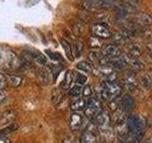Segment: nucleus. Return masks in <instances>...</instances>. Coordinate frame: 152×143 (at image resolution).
Returning <instances> with one entry per match:
<instances>
[{
    "label": "nucleus",
    "instance_id": "19",
    "mask_svg": "<svg viewBox=\"0 0 152 143\" xmlns=\"http://www.w3.org/2000/svg\"><path fill=\"white\" fill-rule=\"evenodd\" d=\"M86 106H87V103H86L85 99L79 98V99L76 100V101L71 103L70 108L74 112H80V111H83V110H85Z\"/></svg>",
    "mask_w": 152,
    "mask_h": 143
},
{
    "label": "nucleus",
    "instance_id": "21",
    "mask_svg": "<svg viewBox=\"0 0 152 143\" xmlns=\"http://www.w3.org/2000/svg\"><path fill=\"white\" fill-rule=\"evenodd\" d=\"M76 67H77L78 70L84 72V73H86V74H91L92 71H93L92 65L88 61H80L79 63H77Z\"/></svg>",
    "mask_w": 152,
    "mask_h": 143
},
{
    "label": "nucleus",
    "instance_id": "37",
    "mask_svg": "<svg viewBox=\"0 0 152 143\" xmlns=\"http://www.w3.org/2000/svg\"><path fill=\"white\" fill-rule=\"evenodd\" d=\"M145 143H152V137H150L149 139H147Z\"/></svg>",
    "mask_w": 152,
    "mask_h": 143
},
{
    "label": "nucleus",
    "instance_id": "18",
    "mask_svg": "<svg viewBox=\"0 0 152 143\" xmlns=\"http://www.w3.org/2000/svg\"><path fill=\"white\" fill-rule=\"evenodd\" d=\"M22 77L19 75H15V74H12L9 75L7 77V83L11 86V87L16 88L18 86H20V84L22 83Z\"/></svg>",
    "mask_w": 152,
    "mask_h": 143
},
{
    "label": "nucleus",
    "instance_id": "38",
    "mask_svg": "<svg viewBox=\"0 0 152 143\" xmlns=\"http://www.w3.org/2000/svg\"><path fill=\"white\" fill-rule=\"evenodd\" d=\"M1 95H2V93H1V91H0V97H1Z\"/></svg>",
    "mask_w": 152,
    "mask_h": 143
},
{
    "label": "nucleus",
    "instance_id": "14",
    "mask_svg": "<svg viewBox=\"0 0 152 143\" xmlns=\"http://www.w3.org/2000/svg\"><path fill=\"white\" fill-rule=\"evenodd\" d=\"M121 105L123 109L125 111H131V110L134 108V105H135V101L133 97L129 94H126L125 97L122 98V101H121Z\"/></svg>",
    "mask_w": 152,
    "mask_h": 143
},
{
    "label": "nucleus",
    "instance_id": "5",
    "mask_svg": "<svg viewBox=\"0 0 152 143\" xmlns=\"http://www.w3.org/2000/svg\"><path fill=\"white\" fill-rule=\"evenodd\" d=\"M95 121V125L101 130L102 132H108L110 131V117L106 112H101L98 114L95 118L93 119Z\"/></svg>",
    "mask_w": 152,
    "mask_h": 143
},
{
    "label": "nucleus",
    "instance_id": "27",
    "mask_svg": "<svg viewBox=\"0 0 152 143\" xmlns=\"http://www.w3.org/2000/svg\"><path fill=\"white\" fill-rule=\"evenodd\" d=\"M88 44H89V47L92 48V49H98V48L102 47V42L100 40V38L95 37V36H91L89 38Z\"/></svg>",
    "mask_w": 152,
    "mask_h": 143
},
{
    "label": "nucleus",
    "instance_id": "36",
    "mask_svg": "<svg viewBox=\"0 0 152 143\" xmlns=\"http://www.w3.org/2000/svg\"><path fill=\"white\" fill-rule=\"evenodd\" d=\"M146 49H147V52H149V55L152 56V43H150V44L146 46Z\"/></svg>",
    "mask_w": 152,
    "mask_h": 143
},
{
    "label": "nucleus",
    "instance_id": "39",
    "mask_svg": "<svg viewBox=\"0 0 152 143\" xmlns=\"http://www.w3.org/2000/svg\"><path fill=\"white\" fill-rule=\"evenodd\" d=\"M151 74H152V70H151Z\"/></svg>",
    "mask_w": 152,
    "mask_h": 143
},
{
    "label": "nucleus",
    "instance_id": "11",
    "mask_svg": "<svg viewBox=\"0 0 152 143\" xmlns=\"http://www.w3.org/2000/svg\"><path fill=\"white\" fill-rule=\"evenodd\" d=\"M134 20L137 25H139L141 27L150 26L152 24V16L149 13H136Z\"/></svg>",
    "mask_w": 152,
    "mask_h": 143
},
{
    "label": "nucleus",
    "instance_id": "35",
    "mask_svg": "<svg viewBox=\"0 0 152 143\" xmlns=\"http://www.w3.org/2000/svg\"><path fill=\"white\" fill-rule=\"evenodd\" d=\"M0 143H11V140L7 137H0Z\"/></svg>",
    "mask_w": 152,
    "mask_h": 143
},
{
    "label": "nucleus",
    "instance_id": "32",
    "mask_svg": "<svg viewBox=\"0 0 152 143\" xmlns=\"http://www.w3.org/2000/svg\"><path fill=\"white\" fill-rule=\"evenodd\" d=\"M50 70H51V74L53 75V80L55 81L56 80V78H57V76L59 75V74H60V72H61V68H58L57 66H52L51 68H50Z\"/></svg>",
    "mask_w": 152,
    "mask_h": 143
},
{
    "label": "nucleus",
    "instance_id": "34",
    "mask_svg": "<svg viewBox=\"0 0 152 143\" xmlns=\"http://www.w3.org/2000/svg\"><path fill=\"white\" fill-rule=\"evenodd\" d=\"M6 84V78H5V75H3L1 73H0V91L2 90V88Z\"/></svg>",
    "mask_w": 152,
    "mask_h": 143
},
{
    "label": "nucleus",
    "instance_id": "8",
    "mask_svg": "<svg viewBox=\"0 0 152 143\" xmlns=\"http://www.w3.org/2000/svg\"><path fill=\"white\" fill-rule=\"evenodd\" d=\"M102 55L107 58H116L122 55L121 49L115 44H107L102 48Z\"/></svg>",
    "mask_w": 152,
    "mask_h": 143
},
{
    "label": "nucleus",
    "instance_id": "6",
    "mask_svg": "<svg viewBox=\"0 0 152 143\" xmlns=\"http://www.w3.org/2000/svg\"><path fill=\"white\" fill-rule=\"evenodd\" d=\"M82 5L86 10L108 9L111 6V0H84Z\"/></svg>",
    "mask_w": 152,
    "mask_h": 143
},
{
    "label": "nucleus",
    "instance_id": "26",
    "mask_svg": "<svg viewBox=\"0 0 152 143\" xmlns=\"http://www.w3.org/2000/svg\"><path fill=\"white\" fill-rule=\"evenodd\" d=\"M83 93V88H82V86L81 85H78V84H76L74 85L73 87H71L69 88V94L70 95V97H79V95Z\"/></svg>",
    "mask_w": 152,
    "mask_h": 143
},
{
    "label": "nucleus",
    "instance_id": "23",
    "mask_svg": "<svg viewBox=\"0 0 152 143\" xmlns=\"http://www.w3.org/2000/svg\"><path fill=\"white\" fill-rule=\"evenodd\" d=\"M72 79L75 81V83H76V84L83 86V85L86 84V82H87L88 77H87V76H86L85 74H83L76 73V72H75V73L72 74Z\"/></svg>",
    "mask_w": 152,
    "mask_h": 143
},
{
    "label": "nucleus",
    "instance_id": "17",
    "mask_svg": "<svg viewBox=\"0 0 152 143\" xmlns=\"http://www.w3.org/2000/svg\"><path fill=\"white\" fill-rule=\"evenodd\" d=\"M61 45L62 47H63V49L66 52V57L70 60V61H73L74 60V55H73V52L72 50H71V46L70 44L68 42V41H66L65 39H61Z\"/></svg>",
    "mask_w": 152,
    "mask_h": 143
},
{
    "label": "nucleus",
    "instance_id": "24",
    "mask_svg": "<svg viewBox=\"0 0 152 143\" xmlns=\"http://www.w3.org/2000/svg\"><path fill=\"white\" fill-rule=\"evenodd\" d=\"M30 54H31V58L36 60L38 63H40L42 65H45L47 63V58L42 54H40L39 52H30Z\"/></svg>",
    "mask_w": 152,
    "mask_h": 143
},
{
    "label": "nucleus",
    "instance_id": "22",
    "mask_svg": "<svg viewBox=\"0 0 152 143\" xmlns=\"http://www.w3.org/2000/svg\"><path fill=\"white\" fill-rule=\"evenodd\" d=\"M140 83L142 86V88L145 89V90H150L152 87V79H151V76L149 74H142L140 78Z\"/></svg>",
    "mask_w": 152,
    "mask_h": 143
},
{
    "label": "nucleus",
    "instance_id": "20",
    "mask_svg": "<svg viewBox=\"0 0 152 143\" xmlns=\"http://www.w3.org/2000/svg\"><path fill=\"white\" fill-rule=\"evenodd\" d=\"M73 81L72 79V74H71V72L68 71L65 74L64 80L61 82V88L63 90H69L70 86H71V82Z\"/></svg>",
    "mask_w": 152,
    "mask_h": 143
},
{
    "label": "nucleus",
    "instance_id": "33",
    "mask_svg": "<svg viewBox=\"0 0 152 143\" xmlns=\"http://www.w3.org/2000/svg\"><path fill=\"white\" fill-rule=\"evenodd\" d=\"M84 97H90L92 94V91H91V87L90 86H86V87L83 89V93Z\"/></svg>",
    "mask_w": 152,
    "mask_h": 143
},
{
    "label": "nucleus",
    "instance_id": "13",
    "mask_svg": "<svg viewBox=\"0 0 152 143\" xmlns=\"http://www.w3.org/2000/svg\"><path fill=\"white\" fill-rule=\"evenodd\" d=\"M83 116H81L80 114L78 113H73L71 114L70 116V121H69V124H70V127L72 130H79L82 126L83 124Z\"/></svg>",
    "mask_w": 152,
    "mask_h": 143
},
{
    "label": "nucleus",
    "instance_id": "4",
    "mask_svg": "<svg viewBox=\"0 0 152 143\" xmlns=\"http://www.w3.org/2000/svg\"><path fill=\"white\" fill-rule=\"evenodd\" d=\"M102 112V103L97 97H90L85 109V114L90 119H94L98 114Z\"/></svg>",
    "mask_w": 152,
    "mask_h": 143
},
{
    "label": "nucleus",
    "instance_id": "16",
    "mask_svg": "<svg viewBox=\"0 0 152 143\" xmlns=\"http://www.w3.org/2000/svg\"><path fill=\"white\" fill-rule=\"evenodd\" d=\"M111 38L114 42V44H125V43L128 40V37L122 32H114L111 33Z\"/></svg>",
    "mask_w": 152,
    "mask_h": 143
},
{
    "label": "nucleus",
    "instance_id": "10",
    "mask_svg": "<svg viewBox=\"0 0 152 143\" xmlns=\"http://www.w3.org/2000/svg\"><path fill=\"white\" fill-rule=\"evenodd\" d=\"M123 56L126 60V65L130 66L132 71H141L145 68V64L139 58H135V57H132L128 55H125Z\"/></svg>",
    "mask_w": 152,
    "mask_h": 143
},
{
    "label": "nucleus",
    "instance_id": "25",
    "mask_svg": "<svg viewBox=\"0 0 152 143\" xmlns=\"http://www.w3.org/2000/svg\"><path fill=\"white\" fill-rule=\"evenodd\" d=\"M38 76H39L40 78V81L43 83V82H49L50 80V73L48 72L45 68H41L38 70Z\"/></svg>",
    "mask_w": 152,
    "mask_h": 143
},
{
    "label": "nucleus",
    "instance_id": "15",
    "mask_svg": "<svg viewBox=\"0 0 152 143\" xmlns=\"http://www.w3.org/2000/svg\"><path fill=\"white\" fill-rule=\"evenodd\" d=\"M80 143H97L94 133L88 130L84 131L80 138Z\"/></svg>",
    "mask_w": 152,
    "mask_h": 143
},
{
    "label": "nucleus",
    "instance_id": "28",
    "mask_svg": "<svg viewBox=\"0 0 152 143\" xmlns=\"http://www.w3.org/2000/svg\"><path fill=\"white\" fill-rule=\"evenodd\" d=\"M102 52H100L98 51H91L89 52V55H88V58L90 61H92V62H97V63H99V61L100 59L102 58Z\"/></svg>",
    "mask_w": 152,
    "mask_h": 143
},
{
    "label": "nucleus",
    "instance_id": "12",
    "mask_svg": "<svg viewBox=\"0 0 152 143\" xmlns=\"http://www.w3.org/2000/svg\"><path fill=\"white\" fill-rule=\"evenodd\" d=\"M127 52H128V54H127L128 55L135 57V58H138V57L142 55L144 49H142V47L139 44V43H131L127 48Z\"/></svg>",
    "mask_w": 152,
    "mask_h": 143
},
{
    "label": "nucleus",
    "instance_id": "2",
    "mask_svg": "<svg viewBox=\"0 0 152 143\" xmlns=\"http://www.w3.org/2000/svg\"><path fill=\"white\" fill-rule=\"evenodd\" d=\"M128 133H144L146 127V120L142 116H129L126 120Z\"/></svg>",
    "mask_w": 152,
    "mask_h": 143
},
{
    "label": "nucleus",
    "instance_id": "1",
    "mask_svg": "<svg viewBox=\"0 0 152 143\" xmlns=\"http://www.w3.org/2000/svg\"><path fill=\"white\" fill-rule=\"evenodd\" d=\"M122 93V86L115 82H108V81H104L101 84L100 88V97L102 99L106 101H113L117 98Z\"/></svg>",
    "mask_w": 152,
    "mask_h": 143
},
{
    "label": "nucleus",
    "instance_id": "7",
    "mask_svg": "<svg viewBox=\"0 0 152 143\" xmlns=\"http://www.w3.org/2000/svg\"><path fill=\"white\" fill-rule=\"evenodd\" d=\"M91 32L93 33V36L98 37L100 39H101V38L106 39V38L111 37V32L109 30V28L106 24H103V23L94 24L91 28Z\"/></svg>",
    "mask_w": 152,
    "mask_h": 143
},
{
    "label": "nucleus",
    "instance_id": "31",
    "mask_svg": "<svg viewBox=\"0 0 152 143\" xmlns=\"http://www.w3.org/2000/svg\"><path fill=\"white\" fill-rule=\"evenodd\" d=\"M83 49H84V46H83L82 42L77 41L75 43V54H76V56H80L81 55H82Z\"/></svg>",
    "mask_w": 152,
    "mask_h": 143
},
{
    "label": "nucleus",
    "instance_id": "3",
    "mask_svg": "<svg viewBox=\"0 0 152 143\" xmlns=\"http://www.w3.org/2000/svg\"><path fill=\"white\" fill-rule=\"evenodd\" d=\"M17 62L14 52L8 49H0V68L12 69Z\"/></svg>",
    "mask_w": 152,
    "mask_h": 143
},
{
    "label": "nucleus",
    "instance_id": "30",
    "mask_svg": "<svg viewBox=\"0 0 152 143\" xmlns=\"http://www.w3.org/2000/svg\"><path fill=\"white\" fill-rule=\"evenodd\" d=\"M46 54L48 55V56L50 57V59L52 60H55V61H60L61 60V56L59 54H57L55 52H52V51H50V50H47L46 51Z\"/></svg>",
    "mask_w": 152,
    "mask_h": 143
},
{
    "label": "nucleus",
    "instance_id": "29",
    "mask_svg": "<svg viewBox=\"0 0 152 143\" xmlns=\"http://www.w3.org/2000/svg\"><path fill=\"white\" fill-rule=\"evenodd\" d=\"M17 129V125L16 124H12V125H10L6 128H3L0 130V137H6L5 136L8 135L9 133H11L12 131H15Z\"/></svg>",
    "mask_w": 152,
    "mask_h": 143
},
{
    "label": "nucleus",
    "instance_id": "9",
    "mask_svg": "<svg viewBox=\"0 0 152 143\" xmlns=\"http://www.w3.org/2000/svg\"><path fill=\"white\" fill-rule=\"evenodd\" d=\"M138 86V81L133 71H127L124 79V87L127 91H134Z\"/></svg>",
    "mask_w": 152,
    "mask_h": 143
}]
</instances>
